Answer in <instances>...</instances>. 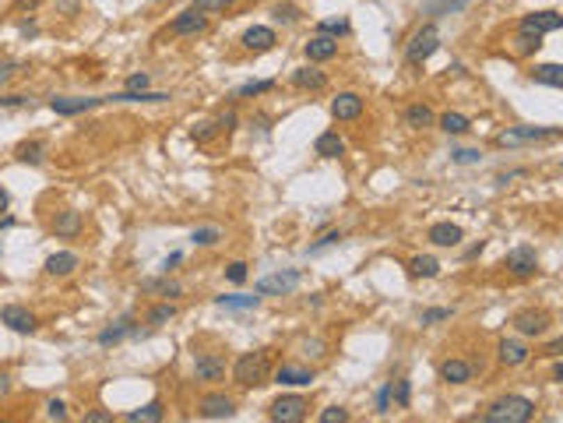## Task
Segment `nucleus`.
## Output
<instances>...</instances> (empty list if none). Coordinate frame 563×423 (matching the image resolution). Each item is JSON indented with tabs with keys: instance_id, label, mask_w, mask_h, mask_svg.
<instances>
[{
	"instance_id": "nucleus-48",
	"label": "nucleus",
	"mask_w": 563,
	"mask_h": 423,
	"mask_svg": "<svg viewBox=\"0 0 563 423\" xmlns=\"http://www.w3.org/2000/svg\"><path fill=\"white\" fill-rule=\"evenodd\" d=\"M46 416H49V420H67V406H64L60 399H53V402L46 406Z\"/></svg>"
},
{
	"instance_id": "nucleus-15",
	"label": "nucleus",
	"mask_w": 563,
	"mask_h": 423,
	"mask_svg": "<svg viewBox=\"0 0 563 423\" xmlns=\"http://www.w3.org/2000/svg\"><path fill=\"white\" fill-rule=\"evenodd\" d=\"M106 99H49V110L60 113V117H78V113H88L95 106H102Z\"/></svg>"
},
{
	"instance_id": "nucleus-12",
	"label": "nucleus",
	"mask_w": 563,
	"mask_h": 423,
	"mask_svg": "<svg viewBox=\"0 0 563 423\" xmlns=\"http://www.w3.org/2000/svg\"><path fill=\"white\" fill-rule=\"evenodd\" d=\"M0 321H4L8 328H15V332H22V335H32V332H35V314H28V310L18 307V303L0 307Z\"/></svg>"
},
{
	"instance_id": "nucleus-23",
	"label": "nucleus",
	"mask_w": 563,
	"mask_h": 423,
	"mask_svg": "<svg viewBox=\"0 0 563 423\" xmlns=\"http://www.w3.org/2000/svg\"><path fill=\"white\" fill-rule=\"evenodd\" d=\"M313 152L320 155V159H338L345 152V141L338 138V131H324L317 141H313Z\"/></svg>"
},
{
	"instance_id": "nucleus-61",
	"label": "nucleus",
	"mask_w": 563,
	"mask_h": 423,
	"mask_svg": "<svg viewBox=\"0 0 563 423\" xmlns=\"http://www.w3.org/2000/svg\"><path fill=\"white\" fill-rule=\"evenodd\" d=\"M8 381H11L8 374H0V392H8Z\"/></svg>"
},
{
	"instance_id": "nucleus-27",
	"label": "nucleus",
	"mask_w": 563,
	"mask_h": 423,
	"mask_svg": "<svg viewBox=\"0 0 563 423\" xmlns=\"http://www.w3.org/2000/svg\"><path fill=\"white\" fill-rule=\"evenodd\" d=\"M539 46H542V35L539 32H518L514 39H511V49H514V57H532V53H539Z\"/></svg>"
},
{
	"instance_id": "nucleus-4",
	"label": "nucleus",
	"mask_w": 563,
	"mask_h": 423,
	"mask_svg": "<svg viewBox=\"0 0 563 423\" xmlns=\"http://www.w3.org/2000/svg\"><path fill=\"white\" fill-rule=\"evenodd\" d=\"M300 279H303V272H300V269L275 272V276H264V279L254 286V293H257V296H289V293L300 286Z\"/></svg>"
},
{
	"instance_id": "nucleus-3",
	"label": "nucleus",
	"mask_w": 563,
	"mask_h": 423,
	"mask_svg": "<svg viewBox=\"0 0 563 423\" xmlns=\"http://www.w3.org/2000/svg\"><path fill=\"white\" fill-rule=\"evenodd\" d=\"M440 49V29L430 22V25H423V29H416L412 32V39H409V46H405V61L409 64H426L433 53Z\"/></svg>"
},
{
	"instance_id": "nucleus-18",
	"label": "nucleus",
	"mask_w": 563,
	"mask_h": 423,
	"mask_svg": "<svg viewBox=\"0 0 563 423\" xmlns=\"http://www.w3.org/2000/svg\"><path fill=\"white\" fill-rule=\"evenodd\" d=\"M440 378H443L447 385H465V381H472V363H468V360H458V356H450V360L440 363Z\"/></svg>"
},
{
	"instance_id": "nucleus-29",
	"label": "nucleus",
	"mask_w": 563,
	"mask_h": 423,
	"mask_svg": "<svg viewBox=\"0 0 563 423\" xmlns=\"http://www.w3.org/2000/svg\"><path fill=\"white\" fill-rule=\"evenodd\" d=\"M433 124V110L426 102H416V106H409L405 110V127H412V131H426Z\"/></svg>"
},
{
	"instance_id": "nucleus-7",
	"label": "nucleus",
	"mask_w": 563,
	"mask_h": 423,
	"mask_svg": "<svg viewBox=\"0 0 563 423\" xmlns=\"http://www.w3.org/2000/svg\"><path fill=\"white\" fill-rule=\"evenodd\" d=\"M307 399L303 395H282V399H275L271 402V409H268V416L271 420H278V423H300L303 416H307Z\"/></svg>"
},
{
	"instance_id": "nucleus-17",
	"label": "nucleus",
	"mask_w": 563,
	"mask_h": 423,
	"mask_svg": "<svg viewBox=\"0 0 563 423\" xmlns=\"http://www.w3.org/2000/svg\"><path fill=\"white\" fill-rule=\"evenodd\" d=\"M275 42H278V35H275V29H268V25H254V29L243 32V46H247L250 53H268Z\"/></svg>"
},
{
	"instance_id": "nucleus-58",
	"label": "nucleus",
	"mask_w": 563,
	"mask_h": 423,
	"mask_svg": "<svg viewBox=\"0 0 563 423\" xmlns=\"http://www.w3.org/2000/svg\"><path fill=\"white\" fill-rule=\"evenodd\" d=\"M482 247H486V244H482V240H479V244H472V247H468V250H465V257H475V254H482Z\"/></svg>"
},
{
	"instance_id": "nucleus-35",
	"label": "nucleus",
	"mask_w": 563,
	"mask_h": 423,
	"mask_svg": "<svg viewBox=\"0 0 563 423\" xmlns=\"http://www.w3.org/2000/svg\"><path fill=\"white\" fill-rule=\"evenodd\" d=\"M177 317V307L173 303H158V307H152V314H148V325H165V321H173Z\"/></svg>"
},
{
	"instance_id": "nucleus-52",
	"label": "nucleus",
	"mask_w": 563,
	"mask_h": 423,
	"mask_svg": "<svg viewBox=\"0 0 563 423\" xmlns=\"http://www.w3.org/2000/svg\"><path fill=\"white\" fill-rule=\"evenodd\" d=\"M542 356H549V360H556V356H563V335L560 339H553L546 349H542Z\"/></svg>"
},
{
	"instance_id": "nucleus-33",
	"label": "nucleus",
	"mask_w": 563,
	"mask_h": 423,
	"mask_svg": "<svg viewBox=\"0 0 563 423\" xmlns=\"http://www.w3.org/2000/svg\"><path fill=\"white\" fill-rule=\"evenodd\" d=\"M127 420H131V423H155V420H162V402L155 399V402H148V406H141V409H131Z\"/></svg>"
},
{
	"instance_id": "nucleus-32",
	"label": "nucleus",
	"mask_w": 563,
	"mask_h": 423,
	"mask_svg": "<svg viewBox=\"0 0 563 423\" xmlns=\"http://www.w3.org/2000/svg\"><path fill=\"white\" fill-rule=\"evenodd\" d=\"M215 303H218V307H225V310H254V307L261 303V296L233 293V296H215Z\"/></svg>"
},
{
	"instance_id": "nucleus-59",
	"label": "nucleus",
	"mask_w": 563,
	"mask_h": 423,
	"mask_svg": "<svg viewBox=\"0 0 563 423\" xmlns=\"http://www.w3.org/2000/svg\"><path fill=\"white\" fill-rule=\"evenodd\" d=\"M553 381H563V360L553 367Z\"/></svg>"
},
{
	"instance_id": "nucleus-43",
	"label": "nucleus",
	"mask_w": 563,
	"mask_h": 423,
	"mask_svg": "<svg viewBox=\"0 0 563 423\" xmlns=\"http://www.w3.org/2000/svg\"><path fill=\"white\" fill-rule=\"evenodd\" d=\"M345 420H349V409H342V406H331L320 413V423H345Z\"/></svg>"
},
{
	"instance_id": "nucleus-37",
	"label": "nucleus",
	"mask_w": 563,
	"mask_h": 423,
	"mask_svg": "<svg viewBox=\"0 0 563 423\" xmlns=\"http://www.w3.org/2000/svg\"><path fill=\"white\" fill-rule=\"evenodd\" d=\"M391 399L405 409V406H409V399H412V385H409V381H391Z\"/></svg>"
},
{
	"instance_id": "nucleus-22",
	"label": "nucleus",
	"mask_w": 563,
	"mask_h": 423,
	"mask_svg": "<svg viewBox=\"0 0 563 423\" xmlns=\"http://www.w3.org/2000/svg\"><path fill=\"white\" fill-rule=\"evenodd\" d=\"M472 0H423V15L443 18V15H462Z\"/></svg>"
},
{
	"instance_id": "nucleus-10",
	"label": "nucleus",
	"mask_w": 563,
	"mask_h": 423,
	"mask_svg": "<svg viewBox=\"0 0 563 423\" xmlns=\"http://www.w3.org/2000/svg\"><path fill=\"white\" fill-rule=\"evenodd\" d=\"M331 117L334 120H359L363 117V95L356 92H338L331 102Z\"/></svg>"
},
{
	"instance_id": "nucleus-31",
	"label": "nucleus",
	"mask_w": 563,
	"mask_h": 423,
	"mask_svg": "<svg viewBox=\"0 0 563 423\" xmlns=\"http://www.w3.org/2000/svg\"><path fill=\"white\" fill-rule=\"evenodd\" d=\"M127 335H134V321H131V317H124V321H117L113 328L99 332V346H113V342H120Z\"/></svg>"
},
{
	"instance_id": "nucleus-45",
	"label": "nucleus",
	"mask_w": 563,
	"mask_h": 423,
	"mask_svg": "<svg viewBox=\"0 0 563 423\" xmlns=\"http://www.w3.org/2000/svg\"><path fill=\"white\" fill-rule=\"evenodd\" d=\"M233 4H236V0H194V8H201V11H225Z\"/></svg>"
},
{
	"instance_id": "nucleus-54",
	"label": "nucleus",
	"mask_w": 563,
	"mask_h": 423,
	"mask_svg": "<svg viewBox=\"0 0 563 423\" xmlns=\"http://www.w3.org/2000/svg\"><path fill=\"white\" fill-rule=\"evenodd\" d=\"M15 71H18V64H15V61H0V81H8Z\"/></svg>"
},
{
	"instance_id": "nucleus-47",
	"label": "nucleus",
	"mask_w": 563,
	"mask_h": 423,
	"mask_svg": "<svg viewBox=\"0 0 563 423\" xmlns=\"http://www.w3.org/2000/svg\"><path fill=\"white\" fill-rule=\"evenodd\" d=\"M145 289H158L162 296H180V293H183L177 282H145Z\"/></svg>"
},
{
	"instance_id": "nucleus-44",
	"label": "nucleus",
	"mask_w": 563,
	"mask_h": 423,
	"mask_svg": "<svg viewBox=\"0 0 563 423\" xmlns=\"http://www.w3.org/2000/svg\"><path fill=\"white\" fill-rule=\"evenodd\" d=\"M218 131H222L218 124H197V127H194L190 134H194V141H201V145H204V141H211V138H215Z\"/></svg>"
},
{
	"instance_id": "nucleus-28",
	"label": "nucleus",
	"mask_w": 563,
	"mask_h": 423,
	"mask_svg": "<svg viewBox=\"0 0 563 423\" xmlns=\"http://www.w3.org/2000/svg\"><path fill=\"white\" fill-rule=\"evenodd\" d=\"M532 81L563 88V64H535V67H532Z\"/></svg>"
},
{
	"instance_id": "nucleus-56",
	"label": "nucleus",
	"mask_w": 563,
	"mask_h": 423,
	"mask_svg": "<svg viewBox=\"0 0 563 423\" xmlns=\"http://www.w3.org/2000/svg\"><path fill=\"white\" fill-rule=\"evenodd\" d=\"M25 95H0V106H25Z\"/></svg>"
},
{
	"instance_id": "nucleus-24",
	"label": "nucleus",
	"mask_w": 563,
	"mask_h": 423,
	"mask_svg": "<svg viewBox=\"0 0 563 423\" xmlns=\"http://www.w3.org/2000/svg\"><path fill=\"white\" fill-rule=\"evenodd\" d=\"M334 53H338V39H331V35H313L307 42V57L310 61H331Z\"/></svg>"
},
{
	"instance_id": "nucleus-26",
	"label": "nucleus",
	"mask_w": 563,
	"mask_h": 423,
	"mask_svg": "<svg viewBox=\"0 0 563 423\" xmlns=\"http://www.w3.org/2000/svg\"><path fill=\"white\" fill-rule=\"evenodd\" d=\"M293 85L296 88H307V92H320L327 85V78L317 67H300V71H293Z\"/></svg>"
},
{
	"instance_id": "nucleus-57",
	"label": "nucleus",
	"mask_w": 563,
	"mask_h": 423,
	"mask_svg": "<svg viewBox=\"0 0 563 423\" xmlns=\"http://www.w3.org/2000/svg\"><path fill=\"white\" fill-rule=\"evenodd\" d=\"M177 264H180V254H169V257L162 261V272H173V269H177Z\"/></svg>"
},
{
	"instance_id": "nucleus-13",
	"label": "nucleus",
	"mask_w": 563,
	"mask_h": 423,
	"mask_svg": "<svg viewBox=\"0 0 563 423\" xmlns=\"http://www.w3.org/2000/svg\"><path fill=\"white\" fill-rule=\"evenodd\" d=\"M204 29H208V15H204L201 8H190V11L177 15L173 25H169V32H173V35H197V32H204Z\"/></svg>"
},
{
	"instance_id": "nucleus-14",
	"label": "nucleus",
	"mask_w": 563,
	"mask_h": 423,
	"mask_svg": "<svg viewBox=\"0 0 563 423\" xmlns=\"http://www.w3.org/2000/svg\"><path fill=\"white\" fill-rule=\"evenodd\" d=\"M496 356H500V363H507V367H521V363H528L532 349H528L521 339H503V342L496 346Z\"/></svg>"
},
{
	"instance_id": "nucleus-49",
	"label": "nucleus",
	"mask_w": 563,
	"mask_h": 423,
	"mask_svg": "<svg viewBox=\"0 0 563 423\" xmlns=\"http://www.w3.org/2000/svg\"><path fill=\"white\" fill-rule=\"evenodd\" d=\"M338 240H342V233H327V237H324V240H317V244H313V247H310V254H320V250H324V247H334V244H338Z\"/></svg>"
},
{
	"instance_id": "nucleus-19",
	"label": "nucleus",
	"mask_w": 563,
	"mask_h": 423,
	"mask_svg": "<svg viewBox=\"0 0 563 423\" xmlns=\"http://www.w3.org/2000/svg\"><path fill=\"white\" fill-rule=\"evenodd\" d=\"M78 264H81V257H78L74 250H56V254L46 257V272H49V276H71Z\"/></svg>"
},
{
	"instance_id": "nucleus-20",
	"label": "nucleus",
	"mask_w": 563,
	"mask_h": 423,
	"mask_svg": "<svg viewBox=\"0 0 563 423\" xmlns=\"http://www.w3.org/2000/svg\"><path fill=\"white\" fill-rule=\"evenodd\" d=\"M462 237L465 233L455 223H436V226H430V244H436V247H458Z\"/></svg>"
},
{
	"instance_id": "nucleus-8",
	"label": "nucleus",
	"mask_w": 563,
	"mask_h": 423,
	"mask_svg": "<svg viewBox=\"0 0 563 423\" xmlns=\"http://www.w3.org/2000/svg\"><path fill=\"white\" fill-rule=\"evenodd\" d=\"M556 134H563V127H511L496 138V145H528V141H542Z\"/></svg>"
},
{
	"instance_id": "nucleus-6",
	"label": "nucleus",
	"mask_w": 563,
	"mask_h": 423,
	"mask_svg": "<svg viewBox=\"0 0 563 423\" xmlns=\"http://www.w3.org/2000/svg\"><path fill=\"white\" fill-rule=\"evenodd\" d=\"M503 269L511 272L514 279L535 276V272H539V254H535V247H514L511 254L503 257Z\"/></svg>"
},
{
	"instance_id": "nucleus-38",
	"label": "nucleus",
	"mask_w": 563,
	"mask_h": 423,
	"mask_svg": "<svg viewBox=\"0 0 563 423\" xmlns=\"http://www.w3.org/2000/svg\"><path fill=\"white\" fill-rule=\"evenodd\" d=\"M271 88H275V81H271V78H268V81H247V85H240V88H236V95H240V99H247V95H261V92H271Z\"/></svg>"
},
{
	"instance_id": "nucleus-21",
	"label": "nucleus",
	"mask_w": 563,
	"mask_h": 423,
	"mask_svg": "<svg viewBox=\"0 0 563 423\" xmlns=\"http://www.w3.org/2000/svg\"><path fill=\"white\" fill-rule=\"evenodd\" d=\"M194 374H197V381H222L225 363H222L218 356L204 353V356H197V363H194Z\"/></svg>"
},
{
	"instance_id": "nucleus-39",
	"label": "nucleus",
	"mask_w": 563,
	"mask_h": 423,
	"mask_svg": "<svg viewBox=\"0 0 563 423\" xmlns=\"http://www.w3.org/2000/svg\"><path fill=\"white\" fill-rule=\"evenodd\" d=\"M450 159H455L458 166H468V163H479L482 152L479 148H458V152H450Z\"/></svg>"
},
{
	"instance_id": "nucleus-1",
	"label": "nucleus",
	"mask_w": 563,
	"mask_h": 423,
	"mask_svg": "<svg viewBox=\"0 0 563 423\" xmlns=\"http://www.w3.org/2000/svg\"><path fill=\"white\" fill-rule=\"evenodd\" d=\"M535 416V402L525 395H503L496 399L479 420L482 423H528Z\"/></svg>"
},
{
	"instance_id": "nucleus-42",
	"label": "nucleus",
	"mask_w": 563,
	"mask_h": 423,
	"mask_svg": "<svg viewBox=\"0 0 563 423\" xmlns=\"http://www.w3.org/2000/svg\"><path fill=\"white\" fill-rule=\"evenodd\" d=\"M455 314L450 307H433V310H423V325H436V321H447Z\"/></svg>"
},
{
	"instance_id": "nucleus-51",
	"label": "nucleus",
	"mask_w": 563,
	"mask_h": 423,
	"mask_svg": "<svg viewBox=\"0 0 563 423\" xmlns=\"http://www.w3.org/2000/svg\"><path fill=\"white\" fill-rule=\"evenodd\" d=\"M127 88H131V92L148 88V74H145V71H141V74H131V78H127Z\"/></svg>"
},
{
	"instance_id": "nucleus-11",
	"label": "nucleus",
	"mask_w": 563,
	"mask_h": 423,
	"mask_svg": "<svg viewBox=\"0 0 563 423\" xmlns=\"http://www.w3.org/2000/svg\"><path fill=\"white\" fill-rule=\"evenodd\" d=\"M521 29H525V32H539V35L560 32V29H563V15H560V11H532V15L521 18Z\"/></svg>"
},
{
	"instance_id": "nucleus-50",
	"label": "nucleus",
	"mask_w": 563,
	"mask_h": 423,
	"mask_svg": "<svg viewBox=\"0 0 563 423\" xmlns=\"http://www.w3.org/2000/svg\"><path fill=\"white\" fill-rule=\"evenodd\" d=\"M387 409H391V385H384L377 392V413H387Z\"/></svg>"
},
{
	"instance_id": "nucleus-41",
	"label": "nucleus",
	"mask_w": 563,
	"mask_h": 423,
	"mask_svg": "<svg viewBox=\"0 0 563 423\" xmlns=\"http://www.w3.org/2000/svg\"><path fill=\"white\" fill-rule=\"evenodd\" d=\"M194 244H201V247H211V244H218V230L215 226H204V230H194V237H190Z\"/></svg>"
},
{
	"instance_id": "nucleus-30",
	"label": "nucleus",
	"mask_w": 563,
	"mask_h": 423,
	"mask_svg": "<svg viewBox=\"0 0 563 423\" xmlns=\"http://www.w3.org/2000/svg\"><path fill=\"white\" fill-rule=\"evenodd\" d=\"M409 272H412L416 279H433V276H440V261L430 257V254H419V257L409 261Z\"/></svg>"
},
{
	"instance_id": "nucleus-55",
	"label": "nucleus",
	"mask_w": 563,
	"mask_h": 423,
	"mask_svg": "<svg viewBox=\"0 0 563 423\" xmlns=\"http://www.w3.org/2000/svg\"><path fill=\"white\" fill-rule=\"evenodd\" d=\"M218 127H222V131H233V127H236V113H222V117H218Z\"/></svg>"
},
{
	"instance_id": "nucleus-9",
	"label": "nucleus",
	"mask_w": 563,
	"mask_h": 423,
	"mask_svg": "<svg viewBox=\"0 0 563 423\" xmlns=\"http://www.w3.org/2000/svg\"><path fill=\"white\" fill-rule=\"evenodd\" d=\"M197 413H201L204 420H229V416L236 413V402H233L229 395H225V392H211V395L201 399Z\"/></svg>"
},
{
	"instance_id": "nucleus-36",
	"label": "nucleus",
	"mask_w": 563,
	"mask_h": 423,
	"mask_svg": "<svg viewBox=\"0 0 563 423\" xmlns=\"http://www.w3.org/2000/svg\"><path fill=\"white\" fill-rule=\"evenodd\" d=\"M317 29H320V35H345L349 32V18H327Z\"/></svg>"
},
{
	"instance_id": "nucleus-25",
	"label": "nucleus",
	"mask_w": 563,
	"mask_h": 423,
	"mask_svg": "<svg viewBox=\"0 0 563 423\" xmlns=\"http://www.w3.org/2000/svg\"><path fill=\"white\" fill-rule=\"evenodd\" d=\"M81 226H85V223H81V212H71V208H67V212H60V216H56L53 233L71 240V237H78V233H81Z\"/></svg>"
},
{
	"instance_id": "nucleus-16",
	"label": "nucleus",
	"mask_w": 563,
	"mask_h": 423,
	"mask_svg": "<svg viewBox=\"0 0 563 423\" xmlns=\"http://www.w3.org/2000/svg\"><path fill=\"white\" fill-rule=\"evenodd\" d=\"M313 370L310 367H293V363H286V367H278L275 370V381L278 385H289V388H303V385H313Z\"/></svg>"
},
{
	"instance_id": "nucleus-34",
	"label": "nucleus",
	"mask_w": 563,
	"mask_h": 423,
	"mask_svg": "<svg viewBox=\"0 0 563 423\" xmlns=\"http://www.w3.org/2000/svg\"><path fill=\"white\" fill-rule=\"evenodd\" d=\"M440 127H443L447 134H465V131H472V120L462 117V113H443V117H440Z\"/></svg>"
},
{
	"instance_id": "nucleus-53",
	"label": "nucleus",
	"mask_w": 563,
	"mask_h": 423,
	"mask_svg": "<svg viewBox=\"0 0 563 423\" xmlns=\"http://www.w3.org/2000/svg\"><path fill=\"white\" fill-rule=\"evenodd\" d=\"M109 420H113V413H102V409L85 413V423H109Z\"/></svg>"
},
{
	"instance_id": "nucleus-2",
	"label": "nucleus",
	"mask_w": 563,
	"mask_h": 423,
	"mask_svg": "<svg viewBox=\"0 0 563 423\" xmlns=\"http://www.w3.org/2000/svg\"><path fill=\"white\" fill-rule=\"evenodd\" d=\"M233 381L240 388H257L268 385V353H243L233 363Z\"/></svg>"
},
{
	"instance_id": "nucleus-40",
	"label": "nucleus",
	"mask_w": 563,
	"mask_h": 423,
	"mask_svg": "<svg viewBox=\"0 0 563 423\" xmlns=\"http://www.w3.org/2000/svg\"><path fill=\"white\" fill-rule=\"evenodd\" d=\"M18 159H22V163H42V145H22L18 148Z\"/></svg>"
},
{
	"instance_id": "nucleus-60",
	"label": "nucleus",
	"mask_w": 563,
	"mask_h": 423,
	"mask_svg": "<svg viewBox=\"0 0 563 423\" xmlns=\"http://www.w3.org/2000/svg\"><path fill=\"white\" fill-rule=\"evenodd\" d=\"M4 208H8V191L0 187V212H4Z\"/></svg>"
},
{
	"instance_id": "nucleus-46",
	"label": "nucleus",
	"mask_w": 563,
	"mask_h": 423,
	"mask_svg": "<svg viewBox=\"0 0 563 423\" xmlns=\"http://www.w3.org/2000/svg\"><path fill=\"white\" fill-rule=\"evenodd\" d=\"M225 276H229V282H236V286L247 282V264H243V261H233L229 269H225Z\"/></svg>"
},
{
	"instance_id": "nucleus-5",
	"label": "nucleus",
	"mask_w": 563,
	"mask_h": 423,
	"mask_svg": "<svg viewBox=\"0 0 563 423\" xmlns=\"http://www.w3.org/2000/svg\"><path fill=\"white\" fill-rule=\"evenodd\" d=\"M511 325H514L518 335H525V339H539V335L549 332V314L528 307V310H518V314L511 317Z\"/></svg>"
}]
</instances>
